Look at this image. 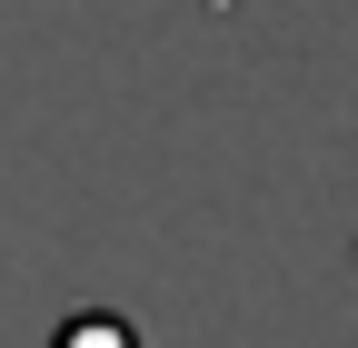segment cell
Segmentation results:
<instances>
[{"label":"cell","instance_id":"1","mask_svg":"<svg viewBox=\"0 0 358 348\" xmlns=\"http://www.w3.org/2000/svg\"><path fill=\"white\" fill-rule=\"evenodd\" d=\"M50 348H140V328H129L120 309H70Z\"/></svg>","mask_w":358,"mask_h":348}]
</instances>
